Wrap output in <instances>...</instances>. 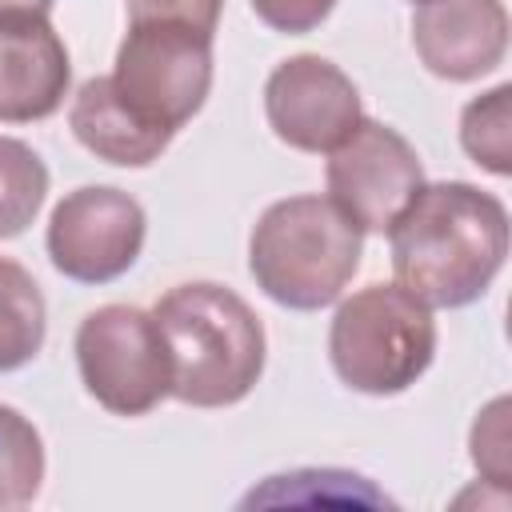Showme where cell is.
I'll use <instances>...</instances> for the list:
<instances>
[{"instance_id": "17", "label": "cell", "mask_w": 512, "mask_h": 512, "mask_svg": "<svg viewBox=\"0 0 512 512\" xmlns=\"http://www.w3.org/2000/svg\"><path fill=\"white\" fill-rule=\"evenodd\" d=\"M472 464L492 484H508V400L496 396L472 424Z\"/></svg>"}, {"instance_id": "11", "label": "cell", "mask_w": 512, "mask_h": 512, "mask_svg": "<svg viewBox=\"0 0 512 512\" xmlns=\"http://www.w3.org/2000/svg\"><path fill=\"white\" fill-rule=\"evenodd\" d=\"M72 64L48 20L0 24V120L28 124L52 116L68 96Z\"/></svg>"}, {"instance_id": "1", "label": "cell", "mask_w": 512, "mask_h": 512, "mask_svg": "<svg viewBox=\"0 0 512 512\" xmlns=\"http://www.w3.org/2000/svg\"><path fill=\"white\" fill-rule=\"evenodd\" d=\"M396 284L428 308H464L488 292L508 256V208L468 184H424L388 228Z\"/></svg>"}, {"instance_id": "19", "label": "cell", "mask_w": 512, "mask_h": 512, "mask_svg": "<svg viewBox=\"0 0 512 512\" xmlns=\"http://www.w3.org/2000/svg\"><path fill=\"white\" fill-rule=\"evenodd\" d=\"M332 8H336V0H252V12L272 32H284V36H304V32L320 28Z\"/></svg>"}, {"instance_id": "13", "label": "cell", "mask_w": 512, "mask_h": 512, "mask_svg": "<svg viewBox=\"0 0 512 512\" xmlns=\"http://www.w3.org/2000/svg\"><path fill=\"white\" fill-rule=\"evenodd\" d=\"M48 308L32 272L0 256V372H16L44 348Z\"/></svg>"}, {"instance_id": "16", "label": "cell", "mask_w": 512, "mask_h": 512, "mask_svg": "<svg viewBox=\"0 0 512 512\" xmlns=\"http://www.w3.org/2000/svg\"><path fill=\"white\" fill-rule=\"evenodd\" d=\"M460 144L492 176L512 172V84H496L492 92L464 104Z\"/></svg>"}, {"instance_id": "8", "label": "cell", "mask_w": 512, "mask_h": 512, "mask_svg": "<svg viewBox=\"0 0 512 512\" xmlns=\"http://www.w3.org/2000/svg\"><path fill=\"white\" fill-rule=\"evenodd\" d=\"M328 200L360 228L388 232L392 220L424 188V164L416 148L380 120H360L328 152Z\"/></svg>"}, {"instance_id": "3", "label": "cell", "mask_w": 512, "mask_h": 512, "mask_svg": "<svg viewBox=\"0 0 512 512\" xmlns=\"http://www.w3.org/2000/svg\"><path fill=\"white\" fill-rule=\"evenodd\" d=\"M364 256V232L328 196H284L264 208L248 240L256 288L292 312L340 300Z\"/></svg>"}, {"instance_id": "15", "label": "cell", "mask_w": 512, "mask_h": 512, "mask_svg": "<svg viewBox=\"0 0 512 512\" xmlns=\"http://www.w3.org/2000/svg\"><path fill=\"white\" fill-rule=\"evenodd\" d=\"M48 196L44 160L16 136H0V240L20 236Z\"/></svg>"}, {"instance_id": "7", "label": "cell", "mask_w": 512, "mask_h": 512, "mask_svg": "<svg viewBox=\"0 0 512 512\" xmlns=\"http://www.w3.org/2000/svg\"><path fill=\"white\" fill-rule=\"evenodd\" d=\"M144 236L148 216L136 196L112 184H84L48 216V260L76 284H112L136 264Z\"/></svg>"}, {"instance_id": "10", "label": "cell", "mask_w": 512, "mask_h": 512, "mask_svg": "<svg viewBox=\"0 0 512 512\" xmlns=\"http://www.w3.org/2000/svg\"><path fill=\"white\" fill-rule=\"evenodd\" d=\"M412 48L440 80H476L508 52L504 0H424L412 16Z\"/></svg>"}, {"instance_id": "20", "label": "cell", "mask_w": 512, "mask_h": 512, "mask_svg": "<svg viewBox=\"0 0 512 512\" xmlns=\"http://www.w3.org/2000/svg\"><path fill=\"white\" fill-rule=\"evenodd\" d=\"M56 0H0V24H16V20H48Z\"/></svg>"}, {"instance_id": "5", "label": "cell", "mask_w": 512, "mask_h": 512, "mask_svg": "<svg viewBox=\"0 0 512 512\" xmlns=\"http://www.w3.org/2000/svg\"><path fill=\"white\" fill-rule=\"evenodd\" d=\"M76 368L88 396L112 416H144L172 388V360L152 312L104 304L76 328Z\"/></svg>"}, {"instance_id": "14", "label": "cell", "mask_w": 512, "mask_h": 512, "mask_svg": "<svg viewBox=\"0 0 512 512\" xmlns=\"http://www.w3.org/2000/svg\"><path fill=\"white\" fill-rule=\"evenodd\" d=\"M44 484V440L36 424L0 404V512L28 508Z\"/></svg>"}, {"instance_id": "9", "label": "cell", "mask_w": 512, "mask_h": 512, "mask_svg": "<svg viewBox=\"0 0 512 512\" xmlns=\"http://www.w3.org/2000/svg\"><path fill=\"white\" fill-rule=\"evenodd\" d=\"M264 116L268 128L300 152H332L364 120L352 76L316 52L288 56L272 68L264 84Z\"/></svg>"}, {"instance_id": "4", "label": "cell", "mask_w": 512, "mask_h": 512, "mask_svg": "<svg viewBox=\"0 0 512 512\" xmlns=\"http://www.w3.org/2000/svg\"><path fill=\"white\" fill-rule=\"evenodd\" d=\"M432 356V308L400 284H368L352 292L332 316L328 360L352 392L400 396L428 372Z\"/></svg>"}, {"instance_id": "2", "label": "cell", "mask_w": 512, "mask_h": 512, "mask_svg": "<svg viewBox=\"0 0 512 512\" xmlns=\"http://www.w3.org/2000/svg\"><path fill=\"white\" fill-rule=\"evenodd\" d=\"M180 404L228 408L240 404L264 372V324L244 296L224 284L192 280L168 288L152 308Z\"/></svg>"}, {"instance_id": "12", "label": "cell", "mask_w": 512, "mask_h": 512, "mask_svg": "<svg viewBox=\"0 0 512 512\" xmlns=\"http://www.w3.org/2000/svg\"><path fill=\"white\" fill-rule=\"evenodd\" d=\"M68 128L92 156L120 164V168H144L160 160V152L172 144V132L144 120L116 92L112 76H92L80 84L68 108Z\"/></svg>"}, {"instance_id": "21", "label": "cell", "mask_w": 512, "mask_h": 512, "mask_svg": "<svg viewBox=\"0 0 512 512\" xmlns=\"http://www.w3.org/2000/svg\"><path fill=\"white\" fill-rule=\"evenodd\" d=\"M412 4H424V0H412Z\"/></svg>"}, {"instance_id": "6", "label": "cell", "mask_w": 512, "mask_h": 512, "mask_svg": "<svg viewBox=\"0 0 512 512\" xmlns=\"http://www.w3.org/2000/svg\"><path fill=\"white\" fill-rule=\"evenodd\" d=\"M116 92L156 128H184L212 88V36L172 20H140L116 48Z\"/></svg>"}, {"instance_id": "18", "label": "cell", "mask_w": 512, "mask_h": 512, "mask_svg": "<svg viewBox=\"0 0 512 512\" xmlns=\"http://www.w3.org/2000/svg\"><path fill=\"white\" fill-rule=\"evenodd\" d=\"M128 4V20H172V24H188L200 32H216L220 20V4L224 0H124Z\"/></svg>"}]
</instances>
